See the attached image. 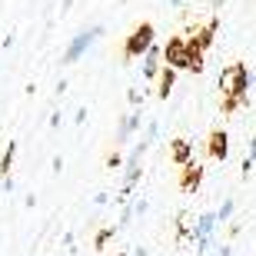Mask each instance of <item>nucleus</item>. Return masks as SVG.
<instances>
[{
    "label": "nucleus",
    "instance_id": "nucleus-19",
    "mask_svg": "<svg viewBox=\"0 0 256 256\" xmlns=\"http://www.w3.org/2000/svg\"><path fill=\"white\" fill-rule=\"evenodd\" d=\"M106 166H110V170H124L126 160L120 156V153H110V156H106Z\"/></svg>",
    "mask_w": 256,
    "mask_h": 256
},
{
    "label": "nucleus",
    "instance_id": "nucleus-16",
    "mask_svg": "<svg viewBox=\"0 0 256 256\" xmlns=\"http://www.w3.org/2000/svg\"><path fill=\"white\" fill-rule=\"evenodd\" d=\"M233 213H236V200H223L216 210V220L220 223H226V220H233Z\"/></svg>",
    "mask_w": 256,
    "mask_h": 256
},
{
    "label": "nucleus",
    "instance_id": "nucleus-7",
    "mask_svg": "<svg viewBox=\"0 0 256 256\" xmlns=\"http://www.w3.org/2000/svg\"><path fill=\"white\" fill-rule=\"evenodd\" d=\"M140 124H143L140 110H133V114H126L124 120H120V126H116V140H120V143H126V140L133 136V133L140 130Z\"/></svg>",
    "mask_w": 256,
    "mask_h": 256
},
{
    "label": "nucleus",
    "instance_id": "nucleus-29",
    "mask_svg": "<svg viewBox=\"0 0 256 256\" xmlns=\"http://www.w3.org/2000/svg\"><path fill=\"white\" fill-rule=\"evenodd\" d=\"M130 256H150V250H146V246H133Z\"/></svg>",
    "mask_w": 256,
    "mask_h": 256
},
{
    "label": "nucleus",
    "instance_id": "nucleus-14",
    "mask_svg": "<svg viewBox=\"0 0 256 256\" xmlns=\"http://www.w3.org/2000/svg\"><path fill=\"white\" fill-rule=\"evenodd\" d=\"M193 226H196V220H190V213H186V210H180V213H176V230H180V240H190Z\"/></svg>",
    "mask_w": 256,
    "mask_h": 256
},
{
    "label": "nucleus",
    "instance_id": "nucleus-32",
    "mask_svg": "<svg viewBox=\"0 0 256 256\" xmlns=\"http://www.w3.org/2000/svg\"><path fill=\"white\" fill-rule=\"evenodd\" d=\"M74 7V0H60V10H70Z\"/></svg>",
    "mask_w": 256,
    "mask_h": 256
},
{
    "label": "nucleus",
    "instance_id": "nucleus-5",
    "mask_svg": "<svg viewBox=\"0 0 256 256\" xmlns=\"http://www.w3.org/2000/svg\"><path fill=\"white\" fill-rule=\"evenodd\" d=\"M216 226H220V220H216V210H206V213H200L196 216V226H193L190 240L193 243H206V240H216Z\"/></svg>",
    "mask_w": 256,
    "mask_h": 256
},
{
    "label": "nucleus",
    "instance_id": "nucleus-2",
    "mask_svg": "<svg viewBox=\"0 0 256 256\" xmlns=\"http://www.w3.org/2000/svg\"><path fill=\"white\" fill-rule=\"evenodd\" d=\"M166 66L200 74V70H203V50H200L196 44H186V40H170V44H166Z\"/></svg>",
    "mask_w": 256,
    "mask_h": 256
},
{
    "label": "nucleus",
    "instance_id": "nucleus-1",
    "mask_svg": "<svg viewBox=\"0 0 256 256\" xmlns=\"http://www.w3.org/2000/svg\"><path fill=\"white\" fill-rule=\"evenodd\" d=\"M256 84V74L246 70V64H233L220 70V90L226 94V100H246V90Z\"/></svg>",
    "mask_w": 256,
    "mask_h": 256
},
{
    "label": "nucleus",
    "instance_id": "nucleus-25",
    "mask_svg": "<svg viewBox=\"0 0 256 256\" xmlns=\"http://www.w3.org/2000/svg\"><path fill=\"white\" fill-rule=\"evenodd\" d=\"M74 124H76V126H84V124H86V106H80V110L74 114Z\"/></svg>",
    "mask_w": 256,
    "mask_h": 256
},
{
    "label": "nucleus",
    "instance_id": "nucleus-18",
    "mask_svg": "<svg viewBox=\"0 0 256 256\" xmlns=\"http://www.w3.org/2000/svg\"><path fill=\"white\" fill-rule=\"evenodd\" d=\"M213 34H216V20H213V24H210V27H206V30H203V34H200V37H196V40H193V44H196V47H200V50H206V47H210V44H213Z\"/></svg>",
    "mask_w": 256,
    "mask_h": 256
},
{
    "label": "nucleus",
    "instance_id": "nucleus-13",
    "mask_svg": "<svg viewBox=\"0 0 256 256\" xmlns=\"http://www.w3.org/2000/svg\"><path fill=\"white\" fill-rule=\"evenodd\" d=\"M200 176H203V170L200 166H186V173H183V190L186 193H196V186H200Z\"/></svg>",
    "mask_w": 256,
    "mask_h": 256
},
{
    "label": "nucleus",
    "instance_id": "nucleus-30",
    "mask_svg": "<svg viewBox=\"0 0 256 256\" xmlns=\"http://www.w3.org/2000/svg\"><path fill=\"white\" fill-rule=\"evenodd\" d=\"M246 156H250V160L256 163V136H253V140H250V153H246Z\"/></svg>",
    "mask_w": 256,
    "mask_h": 256
},
{
    "label": "nucleus",
    "instance_id": "nucleus-27",
    "mask_svg": "<svg viewBox=\"0 0 256 256\" xmlns=\"http://www.w3.org/2000/svg\"><path fill=\"white\" fill-rule=\"evenodd\" d=\"M50 170H54V173H60V170H64V156H54V163H50Z\"/></svg>",
    "mask_w": 256,
    "mask_h": 256
},
{
    "label": "nucleus",
    "instance_id": "nucleus-15",
    "mask_svg": "<svg viewBox=\"0 0 256 256\" xmlns=\"http://www.w3.org/2000/svg\"><path fill=\"white\" fill-rule=\"evenodd\" d=\"M156 140H160V124H156V120H150V124L143 126V136H140V143L146 146V150H150V146H153Z\"/></svg>",
    "mask_w": 256,
    "mask_h": 256
},
{
    "label": "nucleus",
    "instance_id": "nucleus-21",
    "mask_svg": "<svg viewBox=\"0 0 256 256\" xmlns=\"http://www.w3.org/2000/svg\"><path fill=\"white\" fill-rule=\"evenodd\" d=\"M126 100H130V106H140V104H143V90L130 86V90H126Z\"/></svg>",
    "mask_w": 256,
    "mask_h": 256
},
{
    "label": "nucleus",
    "instance_id": "nucleus-11",
    "mask_svg": "<svg viewBox=\"0 0 256 256\" xmlns=\"http://www.w3.org/2000/svg\"><path fill=\"white\" fill-rule=\"evenodd\" d=\"M140 176H143V166H140V163H126V166H124V186H126V190H136Z\"/></svg>",
    "mask_w": 256,
    "mask_h": 256
},
{
    "label": "nucleus",
    "instance_id": "nucleus-4",
    "mask_svg": "<svg viewBox=\"0 0 256 256\" xmlns=\"http://www.w3.org/2000/svg\"><path fill=\"white\" fill-rule=\"evenodd\" d=\"M153 37H156V30H153V24H140V27L133 30L130 37H126V44H124V54L130 60H136V57H146V50L153 47Z\"/></svg>",
    "mask_w": 256,
    "mask_h": 256
},
{
    "label": "nucleus",
    "instance_id": "nucleus-31",
    "mask_svg": "<svg viewBox=\"0 0 256 256\" xmlns=\"http://www.w3.org/2000/svg\"><path fill=\"white\" fill-rule=\"evenodd\" d=\"M166 4H170L173 10H180V7H186V0H166Z\"/></svg>",
    "mask_w": 256,
    "mask_h": 256
},
{
    "label": "nucleus",
    "instance_id": "nucleus-20",
    "mask_svg": "<svg viewBox=\"0 0 256 256\" xmlns=\"http://www.w3.org/2000/svg\"><path fill=\"white\" fill-rule=\"evenodd\" d=\"M146 210H150V200H146V196L133 200V213H136V216H146Z\"/></svg>",
    "mask_w": 256,
    "mask_h": 256
},
{
    "label": "nucleus",
    "instance_id": "nucleus-10",
    "mask_svg": "<svg viewBox=\"0 0 256 256\" xmlns=\"http://www.w3.org/2000/svg\"><path fill=\"white\" fill-rule=\"evenodd\" d=\"M173 80H176V70H173V66H163V70H160V90H156V94H160V100H166V96H170Z\"/></svg>",
    "mask_w": 256,
    "mask_h": 256
},
{
    "label": "nucleus",
    "instance_id": "nucleus-26",
    "mask_svg": "<svg viewBox=\"0 0 256 256\" xmlns=\"http://www.w3.org/2000/svg\"><path fill=\"white\" fill-rule=\"evenodd\" d=\"M253 166H256V163L250 160V156H243V176H250V173H253Z\"/></svg>",
    "mask_w": 256,
    "mask_h": 256
},
{
    "label": "nucleus",
    "instance_id": "nucleus-23",
    "mask_svg": "<svg viewBox=\"0 0 256 256\" xmlns=\"http://www.w3.org/2000/svg\"><path fill=\"white\" fill-rule=\"evenodd\" d=\"M106 203H110V193H106V190L94 193V206H106Z\"/></svg>",
    "mask_w": 256,
    "mask_h": 256
},
{
    "label": "nucleus",
    "instance_id": "nucleus-33",
    "mask_svg": "<svg viewBox=\"0 0 256 256\" xmlns=\"http://www.w3.org/2000/svg\"><path fill=\"white\" fill-rule=\"evenodd\" d=\"M210 256H220V250H213V253H210Z\"/></svg>",
    "mask_w": 256,
    "mask_h": 256
},
{
    "label": "nucleus",
    "instance_id": "nucleus-17",
    "mask_svg": "<svg viewBox=\"0 0 256 256\" xmlns=\"http://www.w3.org/2000/svg\"><path fill=\"white\" fill-rule=\"evenodd\" d=\"M114 236H116V226H104V230H100V233L94 236V246H96V250H104Z\"/></svg>",
    "mask_w": 256,
    "mask_h": 256
},
{
    "label": "nucleus",
    "instance_id": "nucleus-24",
    "mask_svg": "<svg viewBox=\"0 0 256 256\" xmlns=\"http://www.w3.org/2000/svg\"><path fill=\"white\" fill-rule=\"evenodd\" d=\"M0 190L7 193V196H10L14 190H17V183H14V176H4V183H0Z\"/></svg>",
    "mask_w": 256,
    "mask_h": 256
},
{
    "label": "nucleus",
    "instance_id": "nucleus-12",
    "mask_svg": "<svg viewBox=\"0 0 256 256\" xmlns=\"http://www.w3.org/2000/svg\"><path fill=\"white\" fill-rule=\"evenodd\" d=\"M14 156H17V140H10L7 150H4V156H0V176H10V170H14Z\"/></svg>",
    "mask_w": 256,
    "mask_h": 256
},
{
    "label": "nucleus",
    "instance_id": "nucleus-8",
    "mask_svg": "<svg viewBox=\"0 0 256 256\" xmlns=\"http://www.w3.org/2000/svg\"><path fill=\"white\" fill-rule=\"evenodd\" d=\"M160 57H163V50L153 44V47L146 50V57H143V76H156L160 74Z\"/></svg>",
    "mask_w": 256,
    "mask_h": 256
},
{
    "label": "nucleus",
    "instance_id": "nucleus-3",
    "mask_svg": "<svg viewBox=\"0 0 256 256\" xmlns=\"http://www.w3.org/2000/svg\"><path fill=\"white\" fill-rule=\"evenodd\" d=\"M104 37V24H94V27H86V30H80V34H74L70 37V44H66V50H64V57H60V64H76V60H84V54L90 47H94L96 40Z\"/></svg>",
    "mask_w": 256,
    "mask_h": 256
},
{
    "label": "nucleus",
    "instance_id": "nucleus-9",
    "mask_svg": "<svg viewBox=\"0 0 256 256\" xmlns=\"http://www.w3.org/2000/svg\"><path fill=\"white\" fill-rule=\"evenodd\" d=\"M173 163H180V166H190V163H193L190 140H173Z\"/></svg>",
    "mask_w": 256,
    "mask_h": 256
},
{
    "label": "nucleus",
    "instance_id": "nucleus-28",
    "mask_svg": "<svg viewBox=\"0 0 256 256\" xmlns=\"http://www.w3.org/2000/svg\"><path fill=\"white\" fill-rule=\"evenodd\" d=\"M60 124H64V114H50V126H54V130H57Z\"/></svg>",
    "mask_w": 256,
    "mask_h": 256
},
{
    "label": "nucleus",
    "instance_id": "nucleus-6",
    "mask_svg": "<svg viewBox=\"0 0 256 256\" xmlns=\"http://www.w3.org/2000/svg\"><path fill=\"white\" fill-rule=\"evenodd\" d=\"M210 156H213V160H220V163L230 156V136L223 130H213V133H210Z\"/></svg>",
    "mask_w": 256,
    "mask_h": 256
},
{
    "label": "nucleus",
    "instance_id": "nucleus-22",
    "mask_svg": "<svg viewBox=\"0 0 256 256\" xmlns=\"http://www.w3.org/2000/svg\"><path fill=\"white\" fill-rule=\"evenodd\" d=\"M74 230H66V233H64V236H60V243H64V246H66V253H76V246H74Z\"/></svg>",
    "mask_w": 256,
    "mask_h": 256
}]
</instances>
